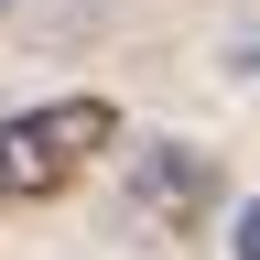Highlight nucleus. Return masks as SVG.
<instances>
[{
	"mask_svg": "<svg viewBox=\"0 0 260 260\" xmlns=\"http://www.w3.org/2000/svg\"><path fill=\"white\" fill-rule=\"evenodd\" d=\"M130 206H141L162 239L217 228V152H195V141H141V152H130Z\"/></svg>",
	"mask_w": 260,
	"mask_h": 260,
	"instance_id": "f03ea898",
	"label": "nucleus"
},
{
	"mask_svg": "<svg viewBox=\"0 0 260 260\" xmlns=\"http://www.w3.org/2000/svg\"><path fill=\"white\" fill-rule=\"evenodd\" d=\"M98 152H119V109H109V98H44V109L0 119V206L65 195Z\"/></svg>",
	"mask_w": 260,
	"mask_h": 260,
	"instance_id": "f257e3e1",
	"label": "nucleus"
},
{
	"mask_svg": "<svg viewBox=\"0 0 260 260\" xmlns=\"http://www.w3.org/2000/svg\"><path fill=\"white\" fill-rule=\"evenodd\" d=\"M239 260H260V206H239V239H228Z\"/></svg>",
	"mask_w": 260,
	"mask_h": 260,
	"instance_id": "7ed1b4c3",
	"label": "nucleus"
}]
</instances>
